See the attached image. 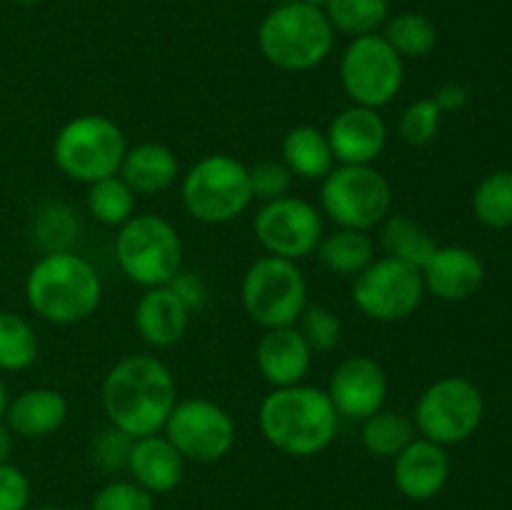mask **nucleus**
Masks as SVG:
<instances>
[{
    "mask_svg": "<svg viewBox=\"0 0 512 510\" xmlns=\"http://www.w3.org/2000/svg\"><path fill=\"white\" fill-rule=\"evenodd\" d=\"M320 208L338 228H378L393 208V188L373 165H335L320 185Z\"/></svg>",
    "mask_w": 512,
    "mask_h": 510,
    "instance_id": "8",
    "label": "nucleus"
},
{
    "mask_svg": "<svg viewBox=\"0 0 512 510\" xmlns=\"http://www.w3.org/2000/svg\"><path fill=\"white\" fill-rule=\"evenodd\" d=\"M125 135L115 120L105 115H78L58 130L53 140V163L60 173L78 183L118 175L125 158Z\"/></svg>",
    "mask_w": 512,
    "mask_h": 510,
    "instance_id": "6",
    "label": "nucleus"
},
{
    "mask_svg": "<svg viewBox=\"0 0 512 510\" xmlns=\"http://www.w3.org/2000/svg\"><path fill=\"white\" fill-rule=\"evenodd\" d=\"M30 480L20 468L0 463V510H28Z\"/></svg>",
    "mask_w": 512,
    "mask_h": 510,
    "instance_id": "39",
    "label": "nucleus"
},
{
    "mask_svg": "<svg viewBox=\"0 0 512 510\" xmlns=\"http://www.w3.org/2000/svg\"><path fill=\"white\" fill-rule=\"evenodd\" d=\"M10 398H8V388H5V383L0 380V420L5 418V408H8Z\"/></svg>",
    "mask_w": 512,
    "mask_h": 510,
    "instance_id": "43",
    "label": "nucleus"
},
{
    "mask_svg": "<svg viewBox=\"0 0 512 510\" xmlns=\"http://www.w3.org/2000/svg\"><path fill=\"white\" fill-rule=\"evenodd\" d=\"M88 210L98 223L120 228L135 215V193L120 175L95 180L88 190Z\"/></svg>",
    "mask_w": 512,
    "mask_h": 510,
    "instance_id": "33",
    "label": "nucleus"
},
{
    "mask_svg": "<svg viewBox=\"0 0 512 510\" xmlns=\"http://www.w3.org/2000/svg\"><path fill=\"white\" fill-rule=\"evenodd\" d=\"M335 43V28L323 8L285 0L258 28V48L278 70L305 73L323 63Z\"/></svg>",
    "mask_w": 512,
    "mask_h": 510,
    "instance_id": "4",
    "label": "nucleus"
},
{
    "mask_svg": "<svg viewBox=\"0 0 512 510\" xmlns=\"http://www.w3.org/2000/svg\"><path fill=\"white\" fill-rule=\"evenodd\" d=\"M118 175L133 188L135 195H158L178 180L180 165L168 145L140 143L125 150Z\"/></svg>",
    "mask_w": 512,
    "mask_h": 510,
    "instance_id": "23",
    "label": "nucleus"
},
{
    "mask_svg": "<svg viewBox=\"0 0 512 510\" xmlns=\"http://www.w3.org/2000/svg\"><path fill=\"white\" fill-rule=\"evenodd\" d=\"M295 328L300 330L313 353H330V350L338 348L340 335H343L338 315L325 305H308Z\"/></svg>",
    "mask_w": 512,
    "mask_h": 510,
    "instance_id": "35",
    "label": "nucleus"
},
{
    "mask_svg": "<svg viewBox=\"0 0 512 510\" xmlns=\"http://www.w3.org/2000/svg\"><path fill=\"white\" fill-rule=\"evenodd\" d=\"M295 3H308V5H318V8H325L328 0H295Z\"/></svg>",
    "mask_w": 512,
    "mask_h": 510,
    "instance_id": "44",
    "label": "nucleus"
},
{
    "mask_svg": "<svg viewBox=\"0 0 512 510\" xmlns=\"http://www.w3.org/2000/svg\"><path fill=\"white\" fill-rule=\"evenodd\" d=\"M253 230L268 255L295 260V263L313 255L325 235L320 210L308 200L293 195L263 203V208L255 213Z\"/></svg>",
    "mask_w": 512,
    "mask_h": 510,
    "instance_id": "14",
    "label": "nucleus"
},
{
    "mask_svg": "<svg viewBox=\"0 0 512 510\" xmlns=\"http://www.w3.org/2000/svg\"><path fill=\"white\" fill-rule=\"evenodd\" d=\"M320 263L338 275H358L375 260L373 238L363 230L338 228L330 235H323L315 248Z\"/></svg>",
    "mask_w": 512,
    "mask_h": 510,
    "instance_id": "26",
    "label": "nucleus"
},
{
    "mask_svg": "<svg viewBox=\"0 0 512 510\" xmlns=\"http://www.w3.org/2000/svg\"><path fill=\"white\" fill-rule=\"evenodd\" d=\"M163 435L185 460L215 463L235 445V420L223 405L208 398L178 400L163 425Z\"/></svg>",
    "mask_w": 512,
    "mask_h": 510,
    "instance_id": "13",
    "label": "nucleus"
},
{
    "mask_svg": "<svg viewBox=\"0 0 512 510\" xmlns=\"http://www.w3.org/2000/svg\"><path fill=\"white\" fill-rule=\"evenodd\" d=\"M93 510H155V498L135 480H113L95 493Z\"/></svg>",
    "mask_w": 512,
    "mask_h": 510,
    "instance_id": "37",
    "label": "nucleus"
},
{
    "mask_svg": "<svg viewBox=\"0 0 512 510\" xmlns=\"http://www.w3.org/2000/svg\"><path fill=\"white\" fill-rule=\"evenodd\" d=\"M323 10L335 30L360 38L383 30L390 18V0H328Z\"/></svg>",
    "mask_w": 512,
    "mask_h": 510,
    "instance_id": "32",
    "label": "nucleus"
},
{
    "mask_svg": "<svg viewBox=\"0 0 512 510\" xmlns=\"http://www.w3.org/2000/svg\"><path fill=\"white\" fill-rule=\"evenodd\" d=\"M168 288L183 300L185 308H188L190 313H193V310L198 313V310H203L205 303H208V288H205L203 278H200L198 273H193V270L180 268L178 273H175V278L168 283Z\"/></svg>",
    "mask_w": 512,
    "mask_h": 510,
    "instance_id": "40",
    "label": "nucleus"
},
{
    "mask_svg": "<svg viewBox=\"0 0 512 510\" xmlns=\"http://www.w3.org/2000/svg\"><path fill=\"white\" fill-rule=\"evenodd\" d=\"M133 440L128 433L118 428H105L103 433L95 438L93 443V458L95 463L103 470H123L128 468L130 448H133Z\"/></svg>",
    "mask_w": 512,
    "mask_h": 510,
    "instance_id": "38",
    "label": "nucleus"
},
{
    "mask_svg": "<svg viewBox=\"0 0 512 510\" xmlns=\"http://www.w3.org/2000/svg\"><path fill=\"white\" fill-rule=\"evenodd\" d=\"M380 248L385 250L388 258L403 260V263L415 265L423 270L428 263L430 255L435 253L438 243L430 235L428 228L415 223L413 218L400 213H390L388 218L380 223Z\"/></svg>",
    "mask_w": 512,
    "mask_h": 510,
    "instance_id": "25",
    "label": "nucleus"
},
{
    "mask_svg": "<svg viewBox=\"0 0 512 510\" xmlns=\"http://www.w3.org/2000/svg\"><path fill=\"white\" fill-rule=\"evenodd\" d=\"M283 163L295 178L323 180L335 168L328 135L315 125H295L283 138Z\"/></svg>",
    "mask_w": 512,
    "mask_h": 510,
    "instance_id": "24",
    "label": "nucleus"
},
{
    "mask_svg": "<svg viewBox=\"0 0 512 510\" xmlns=\"http://www.w3.org/2000/svg\"><path fill=\"white\" fill-rule=\"evenodd\" d=\"M265 440L275 450L295 458H310L328 448L338 435L340 415L328 390L310 385L273 388L258 410Z\"/></svg>",
    "mask_w": 512,
    "mask_h": 510,
    "instance_id": "2",
    "label": "nucleus"
},
{
    "mask_svg": "<svg viewBox=\"0 0 512 510\" xmlns=\"http://www.w3.org/2000/svg\"><path fill=\"white\" fill-rule=\"evenodd\" d=\"M128 470L138 485L150 493H170L180 485L185 473V458L165 435L135 438L130 448Z\"/></svg>",
    "mask_w": 512,
    "mask_h": 510,
    "instance_id": "21",
    "label": "nucleus"
},
{
    "mask_svg": "<svg viewBox=\"0 0 512 510\" xmlns=\"http://www.w3.org/2000/svg\"><path fill=\"white\" fill-rule=\"evenodd\" d=\"M450 478V458L443 445L415 438L395 455V488L410 500H430L445 488Z\"/></svg>",
    "mask_w": 512,
    "mask_h": 510,
    "instance_id": "18",
    "label": "nucleus"
},
{
    "mask_svg": "<svg viewBox=\"0 0 512 510\" xmlns=\"http://www.w3.org/2000/svg\"><path fill=\"white\" fill-rule=\"evenodd\" d=\"M415 430L438 445H458L473 438L485 415L483 393L460 375L435 380L415 403Z\"/></svg>",
    "mask_w": 512,
    "mask_h": 510,
    "instance_id": "10",
    "label": "nucleus"
},
{
    "mask_svg": "<svg viewBox=\"0 0 512 510\" xmlns=\"http://www.w3.org/2000/svg\"><path fill=\"white\" fill-rule=\"evenodd\" d=\"M328 395L338 415L365 420L378 413L388 398V375L378 360L368 355H350L340 360L330 378Z\"/></svg>",
    "mask_w": 512,
    "mask_h": 510,
    "instance_id": "15",
    "label": "nucleus"
},
{
    "mask_svg": "<svg viewBox=\"0 0 512 510\" xmlns=\"http://www.w3.org/2000/svg\"><path fill=\"white\" fill-rule=\"evenodd\" d=\"M183 205L198 223L223 225L240 218L253 203L248 165L233 155H205L183 178Z\"/></svg>",
    "mask_w": 512,
    "mask_h": 510,
    "instance_id": "7",
    "label": "nucleus"
},
{
    "mask_svg": "<svg viewBox=\"0 0 512 510\" xmlns=\"http://www.w3.org/2000/svg\"><path fill=\"white\" fill-rule=\"evenodd\" d=\"M5 423L23 438H45L58 433L68 420V400L53 388H30L15 395L5 408Z\"/></svg>",
    "mask_w": 512,
    "mask_h": 510,
    "instance_id": "22",
    "label": "nucleus"
},
{
    "mask_svg": "<svg viewBox=\"0 0 512 510\" xmlns=\"http://www.w3.org/2000/svg\"><path fill=\"white\" fill-rule=\"evenodd\" d=\"M420 273H423L425 293H433L445 303L473 298L485 283L483 260L473 250L460 245H438Z\"/></svg>",
    "mask_w": 512,
    "mask_h": 510,
    "instance_id": "17",
    "label": "nucleus"
},
{
    "mask_svg": "<svg viewBox=\"0 0 512 510\" xmlns=\"http://www.w3.org/2000/svg\"><path fill=\"white\" fill-rule=\"evenodd\" d=\"M243 308L260 328L295 325L308 308V283L295 260L263 255L245 270Z\"/></svg>",
    "mask_w": 512,
    "mask_h": 510,
    "instance_id": "9",
    "label": "nucleus"
},
{
    "mask_svg": "<svg viewBox=\"0 0 512 510\" xmlns=\"http://www.w3.org/2000/svg\"><path fill=\"white\" fill-rule=\"evenodd\" d=\"M115 260L128 280L140 288L168 285L183 268V240L160 215H133L115 235Z\"/></svg>",
    "mask_w": 512,
    "mask_h": 510,
    "instance_id": "5",
    "label": "nucleus"
},
{
    "mask_svg": "<svg viewBox=\"0 0 512 510\" xmlns=\"http://www.w3.org/2000/svg\"><path fill=\"white\" fill-rule=\"evenodd\" d=\"M40 343L35 328L10 310H0V370L20 373L38 360Z\"/></svg>",
    "mask_w": 512,
    "mask_h": 510,
    "instance_id": "30",
    "label": "nucleus"
},
{
    "mask_svg": "<svg viewBox=\"0 0 512 510\" xmlns=\"http://www.w3.org/2000/svg\"><path fill=\"white\" fill-rule=\"evenodd\" d=\"M255 363L265 383L273 388L300 385L313 363V350L295 325L270 328L255 348Z\"/></svg>",
    "mask_w": 512,
    "mask_h": 510,
    "instance_id": "19",
    "label": "nucleus"
},
{
    "mask_svg": "<svg viewBox=\"0 0 512 510\" xmlns=\"http://www.w3.org/2000/svg\"><path fill=\"white\" fill-rule=\"evenodd\" d=\"M360 440H363V448L375 458H395L415 440V423L398 410L380 408L378 413L363 420Z\"/></svg>",
    "mask_w": 512,
    "mask_h": 510,
    "instance_id": "28",
    "label": "nucleus"
},
{
    "mask_svg": "<svg viewBox=\"0 0 512 510\" xmlns=\"http://www.w3.org/2000/svg\"><path fill=\"white\" fill-rule=\"evenodd\" d=\"M425 298L423 273L415 265L395 258H375L355 275L353 303L365 318L378 323H398L410 318Z\"/></svg>",
    "mask_w": 512,
    "mask_h": 510,
    "instance_id": "12",
    "label": "nucleus"
},
{
    "mask_svg": "<svg viewBox=\"0 0 512 510\" xmlns=\"http://www.w3.org/2000/svg\"><path fill=\"white\" fill-rule=\"evenodd\" d=\"M248 178L253 200L270 203V200H280L290 195L295 175L290 173L283 160H258L248 168Z\"/></svg>",
    "mask_w": 512,
    "mask_h": 510,
    "instance_id": "36",
    "label": "nucleus"
},
{
    "mask_svg": "<svg viewBox=\"0 0 512 510\" xmlns=\"http://www.w3.org/2000/svg\"><path fill=\"white\" fill-rule=\"evenodd\" d=\"M188 320L190 310L168 285L148 288L135 303V330L153 348H170L178 343L188 330Z\"/></svg>",
    "mask_w": 512,
    "mask_h": 510,
    "instance_id": "20",
    "label": "nucleus"
},
{
    "mask_svg": "<svg viewBox=\"0 0 512 510\" xmlns=\"http://www.w3.org/2000/svg\"><path fill=\"white\" fill-rule=\"evenodd\" d=\"M80 238V218L70 205L43 203L30 218V240L40 253H65L73 250Z\"/></svg>",
    "mask_w": 512,
    "mask_h": 510,
    "instance_id": "27",
    "label": "nucleus"
},
{
    "mask_svg": "<svg viewBox=\"0 0 512 510\" xmlns=\"http://www.w3.org/2000/svg\"><path fill=\"white\" fill-rule=\"evenodd\" d=\"M325 135L338 165H373L388 145L383 115L363 105H350L335 115Z\"/></svg>",
    "mask_w": 512,
    "mask_h": 510,
    "instance_id": "16",
    "label": "nucleus"
},
{
    "mask_svg": "<svg viewBox=\"0 0 512 510\" xmlns=\"http://www.w3.org/2000/svg\"><path fill=\"white\" fill-rule=\"evenodd\" d=\"M385 43L400 55V58H425L438 45V30L435 23L423 13L403 10L398 15H390L383 25Z\"/></svg>",
    "mask_w": 512,
    "mask_h": 510,
    "instance_id": "29",
    "label": "nucleus"
},
{
    "mask_svg": "<svg viewBox=\"0 0 512 510\" xmlns=\"http://www.w3.org/2000/svg\"><path fill=\"white\" fill-rule=\"evenodd\" d=\"M440 120H443V110L438 108L433 98L415 100L403 110L398 120L400 140L413 145V148H423V145L435 140L440 130Z\"/></svg>",
    "mask_w": 512,
    "mask_h": 510,
    "instance_id": "34",
    "label": "nucleus"
},
{
    "mask_svg": "<svg viewBox=\"0 0 512 510\" xmlns=\"http://www.w3.org/2000/svg\"><path fill=\"white\" fill-rule=\"evenodd\" d=\"M473 213L485 228H512V170L485 175L473 193Z\"/></svg>",
    "mask_w": 512,
    "mask_h": 510,
    "instance_id": "31",
    "label": "nucleus"
},
{
    "mask_svg": "<svg viewBox=\"0 0 512 510\" xmlns=\"http://www.w3.org/2000/svg\"><path fill=\"white\" fill-rule=\"evenodd\" d=\"M10 3H18V5H38V3H45V0H10Z\"/></svg>",
    "mask_w": 512,
    "mask_h": 510,
    "instance_id": "45",
    "label": "nucleus"
},
{
    "mask_svg": "<svg viewBox=\"0 0 512 510\" xmlns=\"http://www.w3.org/2000/svg\"><path fill=\"white\" fill-rule=\"evenodd\" d=\"M13 443H15V433L8 428L5 420H0V463H8L10 453H13Z\"/></svg>",
    "mask_w": 512,
    "mask_h": 510,
    "instance_id": "42",
    "label": "nucleus"
},
{
    "mask_svg": "<svg viewBox=\"0 0 512 510\" xmlns=\"http://www.w3.org/2000/svg\"><path fill=\"white\" fill-rule=\"evenodd\" d=\"M25 300L38 318L53 325L88 320L103 300L98 270L75 250L40 255L25 278Z\"/></svg>",
    "mask_w": 512,
    "mask_h": 510,
    "instance_id": "3",
    "label": "nucleus"
},
{
    "mask_svg": "<svg viewBox=\"0 0 512 510\" xmlns=\"http://www.w3.org/2000/svg\"><path fill=\"white\" fill-rule=\"evenodd\" d=\"M100 400L113 428L130 438H145L163 430L178 403V388L163 360L135 353L125 355L108 370Z\"/></svg>",
    "mask_w": 512,
    "mask_h": 510,
    "instance_id": "1",
    "label": "nucleus"
},
{
    "mask_svg": "<svg viewBox=\"0 0 512 510\" xmlns=\"http://www.w3.org/2000/svg\"><path fill=\"white\" fill-rule=\"evenodd\" d=\"M33 510H60V508H55V505H40V508H33Z\"/></svg>",
    "mask_w": 512,
    "mask_h": 510,
    "instance_id": "46",
    "label": "nucleus"
},
{
    "mask_svg": "<svg viewBox=\"0 0 512 510\" xmlns=\"http://www.w3.org/2000/svg\"><path fill=\"white\" fill-rule=\"evenodd\" d=\"M433 100L438 103V108L443 113H450V110H460L465 103H468V88L460 83H445L435 90Z\"/></svg>",
    "mask_w": 512,
    "mask_h": 510,
    "instance_id": "41",
    "label": "nucleus"
},
{
    "mask_svg": "<svg viewBox=\"0 0 512 510\" xmlns=\"http://www.w3.org/2000/svg\"><path fill=\"white\" fill-rule=\"evenodd\" d=\"M403 80V58L380 33L353 38L340 58V83L353 105L385 108L398 98Z\"/></svg>",
    "mask_w": 512,
    "mask_h": 510,
    "instance_id": "11",
    "label": "nucleus"
}]
</instances>
